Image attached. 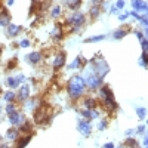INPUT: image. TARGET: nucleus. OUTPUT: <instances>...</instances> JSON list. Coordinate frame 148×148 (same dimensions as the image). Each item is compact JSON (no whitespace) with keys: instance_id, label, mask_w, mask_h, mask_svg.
<instances>
[{"instance_id":"39","label":"nucleus","mask_w":148,"mask_h":148,"mask_svg":"<svg viewBox=\"0 0 148 148\" xmlns=\"http://www.w3.org/2000/svg\"><path fill=\"white\" fill-rule=\"evenodd\" d=\"M136 130H138L139 133H144V132H145V126H139V127H138Z\"/></svg>"},{"instance_id":"47","label":"nucleus","mask_w":148,"mask_h":148,"mask_svg":"<svg viewBox=\"0 0 148 148\" xmlns=\"http://www.w3.org/2000/svg\"><path fill=\"white\" fill-rule=\"evenodd\" d=\"M0 111H2V107H0Z\"/></svg>"},{"instance_id":"33","label":"nucleus","mask_w":148,"mask_h":148,"mask_svg":"<svg viewBox=\"0 0 148 148\" xmlns=\"http://www.w3.org/2000/svg\"><path fill=\"white\" fill-rule=\"evenodd\" d=\"M15 67H16V59H12V61H9V64H7V70L15 68Z\"/></svg>"},{"instance_id":"12","label":"nucleus","mask_w":148,"mask_h":148,"mask_svg":"<svg viewBox=\"0 0 148 148\" xmlns=\"http://www.w3.org/2000/svg\"><path fill=\"white\" fill-rule=\"evenodd\" d=\"M9 21H11V13L7 9H5V7H2L0 9V25H9Z\"/></svg>"},{"instance_id":"27","label":"nucleus","mask_w":148,"mask_h":148,"mask_svg":"<svg viewBox=\"0 0 148 148\" xmlns=\"http://www.w3.org/2000/svg\"><path fill=\"white\" fill-rule=\"evenodd\" d=\"M82 116L86 119V120H92V110H88V108H84L82 111Z\"/></svg>"},{"instance_id":"17","label":"nucleus","mask_w":148,"mask_h":148,"mask_svg":"<svg viewBox=\"0 0 148 148\" xmlns=\"http://www.w3.org/2000/svg\"><path fill=\"white\" fill-rule=\"evenodd\" d=\"M96 99L95 98H92V96H86V98H83V107L84 108H88V110H93L95 107H96Z\"/></svg>"},{"instance_id":"45","label":"nucleus","mask_w":148,"mask_h":148,"mask_svg":"<svg viewBox=\"0 0 148 148\" xmlns=\"http://www.w3.org/2000/svg\"><path fill=\"white\" fill-rule=\"evenodd\" d=\"M0 54H2V45H0Z\"/></svg>"},{"instance_id":"26","label":"nucleus","mask_w":148,"mask_h":148,"mask_svg":"<svg viewBox=\"0 0 148 148\" xmlns=\"http://www.w3.org/2000/svg\"><path fill=\"white\" fill-rule=\"evenodd\" d=\"M5 99H6L7 102H13V101L16 99V95H15L13 92H11V90H9V92H6V93H5Z\"/></svg>"},{"instance_id":"5","label":"nucleus","mask_w":148,"mask_h":148,"mask_svg":"<svg viewBox=\"0 0 148 148\" xmlns=\"http://www.w3.org/2000/svg\"><path fill=\"white\" fill-rule=\"evenodd\" d=\"M84 21H86V18H84V15L83 13H80V12H74V13H71L68 16V22L74 27V31L76 30H79L82 25L84 24Z\"/></svg>"},{"instance_id":"28","label":"nucleus","mask_w":148,"mask_h":148,"mask_svg":"<svg viewBox=\"0 0 148 148\" xmlns=\"http://www.w3.org/2000/svg\"><path fill=\"white\" fill-rule=\"evenodd\" d=\"M104 39H105V36H104V34H101V36H93V37L88 39L86 42H88V43H93V42H101V40H104Z\"/></svg>"},{"instance_id":"13","label":"nucleus","mask_w":148,"mask_h":148,"mask_svg":"<svg viewBox=\"0 0 148 148\" xmlns=\"http://www.w3.org/2000/svg\"><path fill=\"white\" fill-rule=\"evenodd\" d=\"M27 59L30 61L31 64H40V62H42V59H43V55H42V52L34 50V52H31V54L27 56Z\"/></svg>"},{"instance_id":"46","label":"nucleus","mask_w":148,"mask_h":148,"mask_svg":"<svg viewBox=\"0 0 148 148\" xmlns=\"http://www.w3.org/2000/svg\"><path fill=\"white\" fill-rule=\"evenodd\" d=\"M147 36H148V30H147Z\"/></svg>"},{"instance_id":"36","label":"nucleus","mask_w":148,"mask_h":148,"mask_svg":"<svg viewBox=\"0 0 148 148\" xmlns=\"http://www.w3.org/2000/svg\"><path fill=\"white\" fill-rule=\"evenodd\" d=\"M28 45H30V42H28V40H21V43H19V46H21V48H27Z\"/></svg>"},{"instance_id":"34","label":"nucleus","mask_w":148,"mask_h":148,"mask_svg":"<svg viewBox=\"0 0 148 148\" xmlns=\"http://www.w3.org/2000/svg\"><path fill=\"white\" fill-rule=\"evenodd\" d=\"M123 6H125V2L123 0H119V2L116 3V9H123Z\"/></svg>"},{"instance_id":"24","label":"nucleus","mask_w":148,"mask_h":148,"mask_svg":"<svg viewBox=\"0 0 148 148\" xmlns=\"http://www.w3.org/2000/svg\"><path fill=\"white\" fill-rule=\"evenodd\" d=\"M101 13V9H99V6H92L90 7V11H89V15L92 16V18H98Z\"/></svg>"},{"instance_id":"6","label":"nucleus","mask_w":148,"mask_h":148,"mask_svg":"<svg viewBox=\"0 0 148 148\" xmlns=\"http://www.w3.org/2000/svg\"><path fill=\"white\" fill-rule=\"evenodd\" d=\"M102 84V79L98 76V74H95V73H90L88 76V79H86V88H89V89H98L99 86Z\"/></svg>"},{"instance_id":"18","label":"nucleus","mask_w":148,"mask_h":148,"mask_svg":"<svg viewBox=\"0 0 148 148\" xmlns=\"http://www.w3.org/2000/svg\"><path fill=\"white\" fill-rule=\"evenodd\" d=\"M19 135H21V132H19L18 129H15V127H13V129H9V130L6 132V138L9 139V141H16V139L19 138Z\"/></svg>"},{"instance_id":"20","label":"nucleus","mask_w":148,"mask_h":148,"mask_svg":"<svg viewBox=\"0 0 148 148\" xmlns=\"http://www.w3.org/2000/svg\"><path fill=\"white\" fill-rule=\"evenodd\" d=\"M84 64H86V61L83 59V62H82V58L77 56V58L73 61V64H70V70H76V68H79V67H82V65H84Z\"/></svg>"},{"instance_id":"48","label":"nucleus","mask_w":148,"mask_h":148,"mask_svg":"<svg viewBox=\"0 0 148 148\" xmlns=\"http://www.w3.org/2000/svg\"><path fill=\"white\" fill-rule=\"evenodd\" d=\"M0 93H2V89H0Z\"/></svg>"},{"instance_id":"7","label":"nucleus","mask_w":148,"mask_h":148,"mask_svg":"<svg viewBox=\"0 0 148 148\" xmlns=\"http://www.w3.org/2000/svg\"><path fill=\"white\" fill-rule=\"evenodd\" d=\"M30 98V86L28 84H24L19 88L18 93H16V101L18 102H25Z\"/></svg>"},{"instance_id":"15","label":"nucleus","mask_w":148,"mask_h":148,"mask_svg":"<svg viewBox=\"0 0 148 148\" xmlns=\"http://www.w3.org/2000/svg\"><path fill=\"white\" fill-rule=\"evenodd\" d=\"M31 136L33 135H19V138L16 139V148H24V147H27V144L31 141Z\"/></svg>"},{"instance_id":"25","label":"nucleus","mask_w":148,"mask_h":148,"mask_svg":"<svg viewBox=\"0 0 148 148\" xmlns=\"http://www.w3.org/2000/svg\"><path fill=\"white\" fill-rule=\"evenodd\" d=\"M61 13H62V9H61V6H55L54 9H52L50 15L54 16V18H58V16H61Z\"/></svg>"},{"instance_id":"40","label":"nucleus","mask_w":148,"mask_h":148,"mask_svg":"<svg viewBox=\"0 0 148 148\" xmlns=\"http://www.w3.org/2000/svg\"><path fill=\"white\" fill-rule=\"evenodd\" d=\"M104 148H114V145H113L111 142H108V144H105V145H104Z\"/></svg>"},{"instance_id":"38","label":"nucleus","mask_w":148,"mask_h":148,"mask_svg":"<svg viewBox=\"0 0 148 148\" xmlns=\"http://www.w3.org/2000/svg\"><path fill=\"white\" fill-rule=\"evenodd\" d=\"M102 2H104V0H92V5L93 6H99Z\"/></svg>"},{"instance_id":"10","label":"nucleus","mask_w":148,"mask_h":148,"mask_svg":"<svg viewBox=\"0 0 148 148\" xmlns=\"http://www.w3.org/2000/svg\"><path fill=\"white\" fill-rule=\"evenodd\" d=\"M79 130L84 135V136H89L90 135V132H92V126H90V123H89V120H82V121H79Z\"/></svg>"},{"instance_id":"31","label":"nucleus","mask_w":148,"mask_h":148,"mask_svg":"<svg viewBox=\"0 0 148 148\" xmlns=\"http://www.w3.org/2000/svg\"><path fill=\"white\" fill-rule=\"evenodd\" d=\"M126 145L130 147V148H135V147L138 145V142L135 141V139H127V141H126Z\"/></svg>"},{"instance_id":"22","label":"nucleus","mask_w":148,"mask_h":148,"mask_svg":"<svg viewBox=\"0 0 148 148\" xmlns=\"http://www.w3.org/2000/svg\"><path fill=\"white\" fill-rule=\"evenodd\" d=\"M7 86L9 88H16V86H19V80H18V77H7V80H6Z\"/></svg>"},{"instance_id":"8","label":"nucleus","mask_w":148,"mask_h":148,"mask_svg":"<svg viewBox=\"0 0 148 148\" xmlns=\"http://www.w3.org/2000/svg\"><path fill=\"white\" fill-rule=\"evenodd\" d=\"M64 65H65V54L64 52H58V54L54 56V59H52V67L55 70H59Z\"/></svg>"},{"instance_id":"44","label":"nucleus","mask_w":148,"mask_h":148,"mask_svg":"<svg viewBox=\"0 0 148 148\" xmlns=\"http://www.w3.org/2000/svg\"><path fill=\"white\" fill-rule=\"evenodd\" d=\"M144 144H145V147H148V138H147L145 141H144Z\"/></svg>"},{"instance_id":"50","label":"nucleus","mask_w":148,"mask_h":148,"mask_svg":"<svg viewBox=\"0 0 148 148\" xmlns=\"http://www.w3.org/2000/svg\"><path fill=\"white\" fill-rule=\"evenodd\" d=\"M145 148H148V147H145Z\"/></svg>"},{"instance_id":"19","label":"nucleus","mask_w":148,"mask_h":148,"mask_svg":"<svg viewBox=\"0 0 148 148\" xmlns=\"http://www.w3.org/2000/svg\"><path fill=\"white\" fill-rule=\"evenodd\" d=\"M67 6L71 11H77L82 6V0H67Z\"/></svg>"},{"instance_id":"16","label":"nucleus","mask_w":148,"mask_h":148,"mask_svg":"<svg viewBox=\"0 0 148 148\" xmlns=\"http://www.w3.org/2000/svg\"><path fill=\"white\" fill-rule=\"evenodd\" d=\"M132 6L135 7V11H139V12H147L148 11V5L144 2V0H133Z\"/></svg>"},{"instance_id":"9","label":"nucleus","mask_w":148,"mask_h":148,"mask_svg":"<svg viewBox=\"0 0 148 148\" xmlns=\"http://www.w3.org/2000/svg\"><path fill=\"white\" fill-rule=\"evenodd\" d=\"M9 120H11V125H13V126H22L25 121V116L22 114V113H19V111H16L15 114H12V116H9Z\"/></svg>"},{"instance_id":"30","label":"nucleus","mask_w":148,"mask_h":148,"mask_svg":"<svg viewBox=\"0 0 148 148\" xmlns=\"http://www.w3.org/2000/svg\"><path fill=\"white\" fill-rule=\"evenodd\" d=\"M141 64H144V65H148V54H147V52H144V54H142V56H141Z\"/></svg>"},{"instance_id":"11","label":"nucleus","mask_w":148,"mask_h":148,"mask_svg":"<svg viewBox=\"0 0 148 148\" xmlns=\"http://www.w3.org/2000/svg\"><path fill=\"white\" fill-rule=\"evenodd\" d=\"M62 37H64V27L55 25L54 30H52V39L55 42H59V40H62Z\"/></svg>"},{"instance_id":"21","label":"nucleus","mask_w":148,"mask_h":148,"mask_svg":"<svg viewBox=\"0 0 148 148\" xmlns=\"http://www.w3.org/2000/svg\"><path fill=\"white\" fill-rule=\"evenodd\" d=\"M127 33H129V28H120V30H117V31H114V39H123L125 36H127Z\"/></svg>"},{"instance_id":"35","label":"nucleus","mask_w":148,"mask_h":148,"mask_svg":"<svg viewBox=\"0 0 148 148\" xmlns=\"http://www.w3.org/2000/svg\"><path fill=\"white\" fill-rule=\"evenodd\" d=\"M105 127H107V120H102L101 123H99V126H98V129L102 130V129H105Z\"/></svg>"},{"instance_id":"1","label":"nucleus","mask_w":148,"mask_h":148,"mask_svg":"<svg viewBox=\"0 0 148 148\" xmlns=\"http://www.w3.org/2000/svg\"><path fill=\"white\" fill-rule=\"evenodd\" d=\"M67 89H68V93H70V96H71V99H74V101L80 99L83 96L84 90H86V80L82 76H74V77H71V80L68 82Z\"/></svg>"},{"instance_id":"4","label":"nucleus","mask_w":148,"mask_h":148,"mask_svg":"<svg viewBox=\"0 0 148 148\" xmlns=\"http://www.w3.org/2000/svg\"><path fill=\"white\" fill-rule=\"evenodd\" d=\"M92 65H93V73L98 74L101 79L108 73V70H110V68H108V64L105 62V59H102V58H93Z\"/></svg>"},{"instance_id":"37","label":"nucleus","mask_w":148,"mask_h":148,"mask_svg":"<svg viewBox=\"0 0 148 148\" xmlns=\"http://www.w3.org/2000/svg\"><path fill=\"white\" fill-rule=\"evenodd\" d=\"M127 16H129V13H120V15H119V19H120V21H125Z\"/></svg>"},{"instance_id":"49","label":"nucleus","mask_w":148,"mask_h":148,"mask_svg":"<svg viewBox=\"0 0 148 148\" xmlns=\"http://www.w3.org/2000/svg\"><path fill=\"white\" fill-rule=\"evenodd\" d=\"M147 13H148V11H147Z\"/></svg>"},{"instance_id":"29","label":"nucleus","mask_w":148,"mask_h":148,"mask_svg":"<svg viewBox=\"0 0 148 148\" xmlns=\"http://www.w3.org/2000/svg\"><path fill=\"white\" fill-rule=\"evenodd\" d=\"M136 114H138L139 119L142 120V119H145V116H147V110H145V108H138V110H136Z\"/></svg>"},{"instance_id":"2","label":"nucleus","mask_w":148,"mask_h":148,"mask_svg":"<svg viewBox=\"0 0 148 148\" xmlns=\"http://www.w3.org/2000/svg\"><path fill=\"white\" fill-rule=\"evenodd\" d=\"M99 99L102 102V105L105 110H110V111H116L119 108L117 102L114 101V95H113L111 89L108 88L107 84H104L101 90H99Z\"/></svg>"},{"instance_id":"23","label":"nucleus","mask_w":148,"mask_h":148,"mask_svg":"<svg viewBox=\"0 0 148 148\" xmlns=\"http://www.w3.org/2000/svg\"><path fill=\"white\" fill-rule=\"evenodd\" d=\"M16 113V107H15V104L13 102H9L6 105V114L7 116H12V114H15Z\"/></svg>"},{"instance_id":"3","label":"nucleus","mask_w":148,"mask_h":148,"mask_svg":"<svg viewBox=\"0 0 148 148\" xmlns=\"http://www.w3.org/2000/svg\"><path fill=\"white\" fill-rule=\"evenodd\" d=\"M50 108L46 107L45 104H40V105L36 108V111H34V123L37 125H42L45 123V121L49 120V114H50Z\"/></svg>"},{"instance_id":"42","label":"nucleus","mask_w":148,"mask_h":148,"mask_svg":"<svg viewBox=\"0 0 148 148\" xmlns=\"http://www.w3.org/2000/svg\"><path fill=\"white\" fill-rule=\"evenodd\" d=\"M0 148H11V147L6 145V144H0Z\"/></svg>"},{"instance_id":"41","label":"nucleus","mask_w":148,"mask_h":148,"mask_svg":"<svg viewBox=\"0 0 148 148\" xmlns=\"http://www.w3.org/2000/svg\"><path fill=\"white\" fill-rule=\"evenodd\" d=\"M133 133H135V130H127V132H126V135H127V136H132Z\"/></svg>"},{"instance_id":"43","label":"nucleus","mask_w":148,"mask_h":148,"mask_svg":"<svg viewBox=\"0 0 148 148\" xmlns=\"http://www.w3.org/2000/svg\"><path fill=\"white\" fill-rule=\"evenodd\" d=\"M13 2L15 0H7V5H13Z\"/></svg>"},{"instance_id":"14","label":"nucleus","mask_w":148,"mask_h":148,"mask_svg":"<svg viewBox=\"0 0 148 148\" xmlns=\"http://www.w3.org/2000/svg\"><path fill=\"white\" fill-rule=\"evenodd\" d=\"M21 27L19 25H13V24H9L6 27V33H7V36L9 37H15V36H18V34L21 33Z\"/></svg>"},{"instance_id":"32","label":"nucleus","mask_w":148,"mask_h":148,"mask_svg":"<svg viewBox=\"0 0 148 148\" xmlns=\"http://www.w3.org/2000/svg\"><path fill=\"white\" fill-rule=\"evenodd\" d=\"M141 46H142V50L148 54V40H147V39L141 40Z\"/></svg>"}]
</instances>
